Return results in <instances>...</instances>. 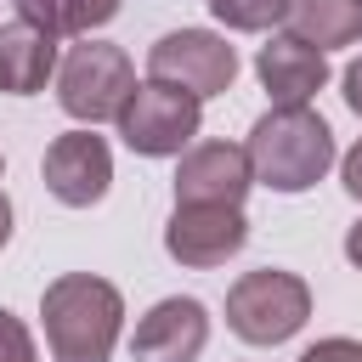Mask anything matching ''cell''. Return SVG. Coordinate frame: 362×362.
Wrapping results in <instances>:
<instances>
[{"mask_svg": "<svg viewBox=\"0 0 362 362\" xmlns=\"http://www.w3.org/2000/svg\"><path fill=\"white\" fill-rule=\"evenodd\" d=\"M305 317H311V288L294 272L260 266L226 288V328L243 345H283L305 328Z\"/></svg>", "mask_w": 362, "mask_h": 362, "instance_id": "3", "label": "cell"}, {"mask_svg": "<svg viewBox=\"0 0 362 362\" xmlns=\"http://www.w3.org/2000/svg\"><path fill=\"white\" fill-rule=\"evenodd\" d=\"M0 175H6V158H0Z\"/></svg>", "mask_w": 362, "mask_h": 362, "instance_id": "22", "label": "cell"}, {"mask_svg": "<svg viewBox=\"0 0 362 362\" xmlns=\"http://www.w3.org/2000/svg\"><path fill=\"white\" fill-rule=\"evenodd\" d=\"M136 90V68L119 45L107 40H85L74 45L62 62H57V102L68 119L79 124H102V119H119V107L130 102Z\"/></svg>", "mask_w": 362, "mask_h": 362, "instance_id": "4", "label": "cell"}, {"mask_svg": "<svg viewBox=\"0 0 362 362\" xmlns=\"http://www.w3.org/2000/svg\"><path fill=\"white\" fill-rule=\"evenodd\" d=\"M40 175H45V192H51L57 204H68V209H90V204H102L107 187H113V153H107L102 136H90V130H68V136H57V141L45 147Z\"/></svg>", "mask_w": 362, "mask_h": 362, "instance_id": "8", "label": "cell"}, {"mask_svg": "<svg viewBox=\"0 0 362 362\" xmlns=\"http://www.w3.org/2000/svg\"><path fill=\"white\" fill-rule=\"evenodd\" d=\"M249 187H255V164L249 147L238 141H204L175 170V204H243Z\"/></svg>", "mask_w": 362, "mask_h": 362, "instance_id": "10", "label": "cell"}, {"mask_svg": "<svg viewBox=\"0 0 362 362\" xmlns=\"http://www.w3.org/2000/svg\"><path fill=\"white\" fill-rule=\"evenodd\" d=\"M209 11H215V23H226L238 34H266V28L288 23L294 0H209Z\"/></svg>", "mask_w": 362, "mask_h": 362, "instance_id": "15", "label": "cell"}, {"mask_svg": "<svg viewBox=\"0 0 362 362\" xmlns=\"http://www.w3.org/2000/svg\"><path fill=\"white\" fill-rule=\"evenodd\" d=\"M198 124H204L198 96H187V90L164 85V79L136 85L130 102L119 107V136H124V147L141 153V158H170V153H181V147L198 136Z\"/></svg>", "mask_w": 362, "mask_h": 362, "instance_id": "5", "label": "cell"}, {"mask_svg": "<svg viewBox=\"0 0 362 362\" xmlns=\"http://www.w3.org/2000/svg\"><path fill=\"white\" fill-rule=\"evenodd\" d=\"M57 74V34L34 23H0V90L6 96H34Z\"/></svg>", "mask_w": 362, "mask_h": 362, "instance_id": "12", "label": "cell"}, {"mask_svg": "<svg viewBox=\"0 0 362 362\" xmlns=\"http://www.w3.org/2000/svg\"><path fill=\"white\" fill-rule=\"evenodd\" d=\"M0 362H40V356H34V334H28L6 305H0Z\"/></svg>", "mask_w": 362, "mask_h": 362, "instance_id": "16", "label": "cell"}, {"mask_svg": "<svg viewBox=\"0 0 362 362\" xmlns=\"http://www.w3.org/2000/svg\"><path fill=\"white\" fill-rule=\"evenodd\" d=\"M300 362H362V339H345V334L317 339V345L300 351Z\"/></svg>", "mask_w": 362, "mask_h": 362, "instance_id": "17", "label": "cell"}, {"mask_svg": "<svg viewBox=\"0 0 362 362\" xmlns=\"http://www.w3.org/2000/svg\"><path fill=\"white\" fill-rule=\"evenodd\" d=\"M345 260H351V266L362 272V221H356V226L345 232Z\"/></svg>", "mask_w": 362, "mask_h": 362, "instance_id": "20", "label": "cell"}, {"mask_svg": "<svg viewBox=\"0 0 362 362\" xmlns=\"http://www.w3.org/2000/svg\"><path fill=\"white\" fill-rule=\"evenodd\" d=\"M288 34H300L317 51L351 45V40H362V0H294Z\"/></svg>", "mask_w": 362, "mask_h": 362, "instance_id": "13", "label": "cell"}, {"mask_svg": "<svg viewBox=\"0 0 362 362\" xmlns=\"http://www.w3.org/2000/svg\"><path fill=\"white\" fill-rule=\"evenodd\" d=\"M17 17L45 34H90L119 17V0H17Z\"/></svg>", "mask_w": 362, "mask_h": 362, "instance_id": "14", "label": "cell"}, {"mask_svg": "<svg viewBox=\"0 0 362 362\" xmlns=\"http://www.w3.org/2000/svg\"><path fill=\"white\" fill-rule=\"evenodd\" d=\"M204 345H209V311L192 294L158 300L130 334V356L136 362H198Z\"/></svg>", "mask_w": 362, "mask_h": 362, "instance_id": "9", "label": "cell"}, {"mask_svg": "<svg viewBox=\"0 0 362 362\" xmlns=\"http://www.w3.org/2000/svg\"><path fill=\"white\" fill-rule=\"evenodd\" d=\"M243 243H249L243 204H175V215H170V226H164L170 260H181V266H192V272L226 266Z\"/></svg>", "mask_w": 362, "mask_h": 362, "instance_id": "7", "label": "cell"}, {"mask_svg": "<svg viewBox=\"0 0 362 362\" xmlns=\"http://www.w3.org/2000/svg\"><path fill=\"white\" fill-rule=\"evenodd\" d=\"M147 79H164V85H175V90H187V96H221V90H232V79H238V51L221 40V34H209V28H175V34H164V40H153V51H147Z\"/></svg>", "mask_w": 362, "mask_h": 362, "instance_id": "6", "label": "cell"}, {"mask_svg": "<svg viewBox=\"0 0 362 362\" xmlns=\"http://www.w3.org/2000/svg\"><path fill=\"white\" fill-rule=\"evenodd\" d=\"M40 317H45L51 362H107L124 328V294L107 277L62 272L57 283H45Z\"/></svg>", "mask_w": 362, "mask_h": 362, "instance_id": "1", "label": "cell"}, {"mask_svg": "<svg viewBox=\"0 0 362 362\" xmlns=\"http://www.w3.org/2000/svg\"><path fill=\"white\" fill-rule=\"evenodd\" d=\"M345 102H351V113L362 119V57L345 68Z\"/></svg>", "mask_w": 362, "mask_h": 362, "instance_id": "19", "label": "cell"}, {"mask_svg": "<svg viewBox=\"0 0 362 362\" xmlns=\"http://www.w3.org/2000/svg\"><path fill=\"white\" fill-rule=\"evenodd\" d=\"M255 74H260V85H266V96H272L277 107H300V102H311V96L328 85L322 51L305 45L300 34H272V40L260 45V57H255Z\"/></svg>", "mask_w": 362, "mask_h": 362, "instance_id": "11", "label": "cell"}, {"mask_svg": "<svg viewBox=\"0 0 362 362\" xmlns=\"http://www.w3.org/2000/svg\"><path fill=\"white\" fill-rule=\"evenodd\" d=\"M249 164H255L260 187H272V192H305L334 164V130L305 102L300 107H272L249 130Z\"/></svg>", "mask_w": 362, "mask_h": 362, "instance_id": "2", "label": "cell"}, {"mask_svg": "<svg viewBox=\"0 0 362 362\" xmlns=\"http://www.w3.org/2000/svg\"><path fill=\"white\" fill-rule=\"evenodd\" d=\"M339 181H345V192H351V198H362V141L339 158Z\"/></svg>", "mask_w": 362, "mask_h": 362, "instance_id": "18", "label": "cell"}, {"mask_svg": "<svg viewBox=\"0 0 362 362\" xmlns=\"http://www.w3.org/2000/svg\"><path fill=\"white\" fill-rule=\"evenodd\" d=\"M6 238H11V198L0 192V249H6Z\"/></svg>", "mask_w": 362, "mask_h": 362, "instance_id": "21", "label": "cell"}]
</instances>
